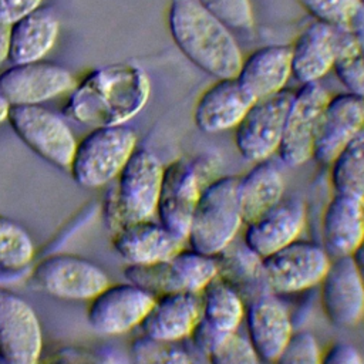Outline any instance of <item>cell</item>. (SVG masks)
<instances>
[{
  "instance_id": "obj_1",
  "label": "cell",
  "mask_w": 364,
  "mask_h": 364,
  "mask_svg": "<svg viewBox=\"0 0 364 364\" xmlns=\"http://www.w3.org/2000/svg\"><path fill=\"white\" fill-rule=\"evenodd\" d=\"M149 78L129 63H115L88 73L64 107L71 119L90 125H118L134 118L149 98Z\"/></svg>"
},
{
  "instance_id": "obj_2",
  "label": "cell",
  "mask_w": 364,
  "mask_h": 364,
  "mask_svg": "<svg viewBox=\"0 0 364 364\" xmlns=\"http://www.w3.org/2000/svg\"><path fill=\"white\" fill-rule=\"evenodd\" d=\"M168 27L181 53L199 70L215 77H236L243 54L223 23L198 0H171Z\"/></svg>"
},
{
  "instance_id": "obj_3",
  "label": "cell",
  "mask_w": 364,
  "mask_h": 364,
  "mask_svg": "<svg viewBox=\"0 0 364 364\" xmlns=\"http://www.w3.org/2000/svg\"><path fill=\"white\" fill-rule=\"evenodd\" d=\"M162 172L164 165L154 152L145 148L132 152L104 198L102 215L111 233L156 213Z\"/></svg>"
},
{
  "instance_id": "obj_4",
  "label": "cell",
  "mask_w": 364,
  "mask_h": 364,
  "mask_svg": "<svg viewBox=\"0 0 364 364\" xmlns=\"http://www.w3.org/2000/svg\"><path fill=\"white\" fill-rule=\"evenodd\" d=\"M218 169L219 158L213 154L181 156L164 166L155 215L173 235L186 240L199 196L218 178Z\"/></svg>"
},
{
  "instance_id": "obj_5",
  "label": "cell",
  "mask_w": 364,
  "mask_h": 364,
  "mask_svg": "<svg viewBox=\"0 0 364 364\" xmlns=\"http://www.w3.org/2000/svg\"><path fill=\"white\" fill-rule=\"evenodd\" d=\"M237 185L239 176L225 175L202 191L186 235L191 249L215 256L235 240L243 226Z\"/></svg>"
},
{
  "instance_id": "obj_6",
  "label": "cell",
  "mask_w": 364,
  "mask_h": 364,
  "mask_svg": "<svg viewBox=\"0 0 364 364\" xmlns=\"http://www.w3.org/2000/svg\"><path fill=\"white\" fill-rule=\"evenodd\" d=\"M136 132L124 124L94 127L77 142L70 173L77 185L98 188L115 179L136 149Z\"/></svg>"
},
{
  "instance_id": "obj_7",
  "label": "cell",
  "mask_w": 364,
  "mask_h": 364,
  "mask_svg": "<svg viewBox=\"0 0 364 364\" xmlns=\"http://www.w3.org/2000/svg\"><path fill=\"white\" fill-rule=\"evenodd\" d=\"M124 276L127 282L142 287L155 297L175 291L200 293L216 277V263L213 256L185 246L165 260L128 264L124 269Z\"/></svg>"
},
{
  "instance_id": "obj_8",
  "label": "cell",
  "mask_w": 364,
  "mask_h": 364,
  "mask_svg": "<svg viewBox=\"0 0 364 364\" xmlns=\"http://www.w3.org/2000/svg\"><path fill=\"white\" fill-rule=\"evenodd\" d=\"M7 119L16 135L41 159L68 171L75 138L67 122L41 104L10 105Z\"/></svg>"
},
{
  "instance_id": "obj_9",
  "label": "cell",
  "mask_w": 364,
  "mask_h": 364,
  "mask_svg": "<svg viewBox=\"0 0 364 364\" xmlns=\"http://www.w3.org/2000/svg\"><path fill=\"white\" fill-rule=\"evenodd\" d=\"M294 91L284 87L252 102L235 127V145L245 159L259 162L277 152Z\"/></svg>"
},
{
  "instance_id": "obj_10",
  "label": "cell",
  "mask_w": 364,
  "mask_h": 364,
  "mask_svg": "<svg viewBox=\"0 0 364 364\" xmlns=\"http://www.w3.org/2000/svg\"><path fill=\"white\" fill-rule=\"evenodd\" d=\"M330 262L331 257L321 245L300 239L262 257L267 287L276 296L320 284Z\"/></svg>"
},
{
  "instance_id": "obj_11",
  "label": "cell",
  "mask_w": 364,
  "mask_h": 364,
  "mask_svg": "<svg viewBox=\"0 0 364 364\" xmlns=\"http://www.w3.org/2000/svg\"><path fill=\"white\" fill-rule=\"evenodd\" d=\"M200 297V317L191 336L183 340L192 361L193 354H199L208 361L215 346L239 328L246 310L242 297L219 277H213L202 289Z\"/></svg>"
},
{
  "instance_id": "obj_12",
  "label": "cell",
  "mask_w": 364,
  "mask_h": 364,
  "mask_svg": "<svg viewBox=\"0 0 364 364\" xmlns=\"http://www.w3.org/2000/svg\"><path fill=\"white\" fill-rule=\"evenodd\" d=\"M328 98L318 81L301 84L294 91L276 152L286 166L296 168L313 159L318 124Z\"/></svg>"
},
{
  "instance_id": "obj_13",
  "label": "cell",
  "mask_w": 364,
  "mask_h": 364,
  "mask_svg": "<svg viewBox=\"0 0 364 364\" xmlns=\"http://www.w3.org/2000/svg\"><path fill=\"white\" fill-rule=\"evenodd\" d=\"M33 279L48 294L60 299H92L109 284L105 272L91 260L71 253H54L41 259Z\"/></svg>"
},
{
  "instance_id": "obj_14",
  "label": "cell",
  "mask_w": 364,
  "mask_h": 364,
  "mask_svg": "<svg viewBox=\"0 0 364 364\" xmlns=\"http://www.w3.org/2000/svg\"><path fill=\"white\" fill-rule=\"evenodd\" d=\"M43 348L34 309L17 293L0 287V358L11 364H34Z\"/></svg>"
},
{
  "instance_id": "obj_15",
  "label": "cell",
  "mask_w": 364,
  "mask_h": 364,
  "mask_svg": "<svg viewBox=\"0 0 364 364\" xmlns=\"http://www.w3.org/2000/svg\"><path fill=\"white\" fill-rule=\"evenodd\" d=\"M154 300V294L131 282L108 284L91 299L87 320L98 334H122L139 326Z\"/></svg>"
},
{
  "instance_id": "obj_16",
  "label": "cell",
  "mask_w": 364,
  "mask_h": 364,
  "mask_svg": "<svg viewBox=\"0 0 364 364\" xmlns=\"http://www.w3.org/2000/svg\"><path fill=\"white\" fill-rule=\"evenodd\" d=\"M73 88L71 73L53 61L11 64L0 74V95L9 105L41 104Z\"/></svg>"
},
{
  "instance_id": "obj_17",
  "label": "cell",
  "mask_w": 364,
  "mask_h": 364,
  "mask_svg": "<svg viewBox=\"0 0 364 364\" xmlns=\"http://www.w3.org/2000/svg\"><path fill=\"white\" fill-rule=\"evenodd\" d=\"M320 286L321 307L333 326L350 328L364 318V283L353 256L331 259Z\"/></svg>"
},
{
  "instance_id": "obj_18",
  "label": "cell",
  "mask_w": 364,
  "mask_h": 364,
  "mask_svg": "<svg viewBox=\"0 0 364 364\" xmlns=\"http://www.w3.org/2000/svg\"><path fill=\"white\" fill-rule=\"evenodd\" d=\"M364 131V97L343 92L328 98L318 124L313 159L330 165L334 156Z\"/></svg>"
},
{
  "instance_id": "obj_19",
  "label": "cell",
  "mask_w": 364,
  "mask_h": 364,
  "mask_svg": "<svg viewBox=\"0 0 364 364\" xmlns=\"http://www.w3.org/2000/svg\"><path fill=\"white\" fill-rule=\"evenodd\" d=\"M247 337L260 363H276L293 333L286 306L274 293H264L246 304Z\"/></svg>"
},
{
  "instance_id": "obj_20",
  "label": "cell",
  "mask_w": 364,
  "mask_h": 364,
  "mask_svg": "<svg viewBox=\"0 0 364 364\" xmlns=\"http://www.w3.org/2000/svg\"><path fill=\"white\" fill-rule=\"evenodd\" d=\"M253 101L236 77L216 78L195 104V125L206 134L235 128Z\"/></svg>"
},
{
  "instance_id": "obj_21",
  "label": "cell",
  "mask_w": 364,
  "mask_h": 364,
  "mask_svg": "<svg viewBox=\"0 0 364 364\" xmlns=\"http://www.w3.org/2000/svg\"><path fill=\"white\" fill-rule=\"evenodd\" d=\"M306 225V206L297 199H282L259 219L245 225V245L260 257L299 239Z\"/></svg>"
},
{
  "instance_id": "obj_22",
  "label": "cell",
  "mask_w": 364,
  "mask_h": 364,
  "mask_svg": "<svg viewBox=\"0 0 364 364\" xmlns=\"http://www.w3.org/2000/svg\"><path fill=\"white\" fill-rule=\"evenodd\" d=\"M202 309L200 293L175 291L156 296L139 323L142 334L165 341H182L195 328Z\"/></svg>"
},
{
  "instance_id": "obj_23",
  "label": "cell",
  "mask_w": 364,
  "mask_h": 364,
  "mask_svg": "<svg viewBox=\"0 0 364 364\" xmlns=\"http://www.w3.org/2000/svg\"><path fill=\"white\" fill-rule=\"evenodd\" d=\"M186 246L161 222L144 219L128 223L112 233V247L128 264H144L172 257Z\"/></svg>"
},
{
  "instance_id": "obj_24",
  "label": "cell",
  "mask_w": 364,
  "mask_h": 364,
  "mask_svg": "<svg viewBox=\"0 0 364 364\" xmlns=\"http://www.w3.org/2000/svg\"><path fill=\"white\" fill-rule=\"evenodd\" d=\"M321 239L331 259L353 256L364 243L363 199L334 192L323 213Z\"/></svg>"
},
{
  "instance_id": "obj_25",
  "label": "cell",
  "mask_w": 364,
  "mask_h": 364,
  "mask_svg": "<svg viewBox=\"0 0 364 364\" xmlns=\"http://www.w3.org/2000/svg\"><path fill=\"white\" fill-rule=\"evenodd\" d=\"M338 28L314 21L309 24L290 46L291 77L300 84L314 82L330 70L337 54Z\"/></svg>"
},
{
  "instance_id": "obj_26",
  "label": "cell",
  "mask_w": 364,
  "mask_h": 364,
  "mask_svg": "<svg viewBox=\"0 0 364 364\" xmlns=\"http://www.w3.org/2000/svg\"><path fill=\"white\" fill-rule=\"evenodd\" d=\"M291 77V50L289 44H270L252 51L236 78L255 98L267 97L286 87Z\"/></svg>"
},
{
  "instance_id": "obj_27",
  "label": "cell",
  "mask_w": 364,
  "mask_h": 364,
  "mask_svg": "<svg viewBox=\"0 0 364 364\" xmlns=\"http://www.w3.org/2000/svg\"><path fill=\"white\" fill-rule=\"evenodd\" d=\"M216 277L230 286L247 304L253 299L269 293L262 257L250 250L245 242L228 245L213 256ZM272 293V291H270Z\"/></svg>"
},
{
  "instance_id": "obj_28",
  "label": "cell",
  "mask_w": 364,
  "mask_h": 364,
  "mask_svg": "<svg viewBox=\"0 0 364 364\" xmlns=\"http://www.w3.org/2000/svg\"><path fill=\"white\" fill-rule=\"evenodd\" d=\"M58 21L48 9L30 11L11 23L7 60L21 64L43 60L57 40Z\"/></svg>"
},
{
  "instance_id": "obj_29",
  "label": "cell",
  "mask_w": 364,
  "mask_h": 364,
  "mask_svg": "<svg viewBox=\"0 0 364 364\" xmlns=\"http://www.w3.org/2000/svg\"><path fill=\"white\" fill-rule=\"evenodd\" d=\"M243 176H239L237 193L243 225H247L270 209H273L284 195V179L279 168L264 159Z\"/></svg>"
},
{
  "instance_id": "obj_30",
  "label": "cell",
  "mask_w": 364,
  "mask_h": 364,
  "mask_svg": "<svg viewBox=\"0 0 364 364\" xmlns=\"http://www.w3.org/2000/svg\"><path fill=\"white\" fill-rule=\"evenodd\" d=\"M338 41L333 70L348 92L364 97V28L337 27Z\"/></svg>"
},
{
  "instance_id": "obj_31",
  "label": "cell",
  "mask_w": 364,
  "mask_h": 364,
  "mask_svg": "<svg viewBox=\"0 0 364 364\" xmlns=\"http://www.w3.org/2000/svg\"><path fill=\"white\" fill-rule=\"evenodd\" d=\"M330 183L336 193L364 199V131L330 162Z\"/></svg>"
},
{
  "instance_id": "obj_32",
  "label": "cell",
  "mask_w": 364,
  "mask_h": 364,
  "mask_svg": "<svg viewBox=\"0 0 364 364\" xmlns=\"http://www.w3.org/2000/svg\"><path fill=\"white\" fill-rule=\"evenodd\" d=\"M34 255V245L27 230L16 220L0 215V266L17 270Z\"/></svg>"
},
{
  "instance_id": "obj_33",
  "label": "cell",
  "mask_w": 364,
  "mask_h": 364,
  "mask_svg": "<svg viewBox=\"0 0 364 364\" xmlns=\"http://www.w3.org/2000/svg\"><path fill=\"white\" fill-rule=\"evenodd\" d=\"M131 355L136 363H191V354L182 341L156 340L142 334L131 344Z\"/></svg>"
},
{
  "instance_id": "obj_34",
  "label": "cell",
  "mask_w": 364,
  "mask_h": 364,
  "mask_svg": "<svg viewBox=\"0 0 364 364\" xmlns=\"http://www.w3.org/2000/svg\"><path fill=\"white\" fill-rule=\"evenodd\" d=\"M314 20L333 27H350L355 23L361 0H296Z\"/></svg>"
},
{
  "instance_id": "obj_35",
  "label": "cell",
  "mask_w": 364,
  "mask_h": 364,
  "mask_svg": "<svg viewBox=\"0 0 364 364\" xmlns=\"http://www.w3.org/2000/svg\"><path fill=\"white\" fill-rule=\"evenodd\" d=\"M213 17L230 30H250L255 26L250 0H198Z\"/></svg>"
},
{
  "instance_id": "obj_36",
  "label": "cell",
  "mask_w": 364,
  "mask_h": 364,
  "mask_svg": "<svg viewBox=\"0 0 364 364\" xmlns=\"http://www.w3.org/2000/svg\"><path fill=\"white\" fill-rule=\"evenodd\" d=\"M208 361L213 364H255L260 363L249 337L236 331L225 336L209 353Z\"/></svg>"
},
{
  "instance_id": "obj_37",
  "label": "cell",
  "mask_w": 364,
  "mask_h": 364,
  "mask_svg": "<svg viewBox=\"0 0 364 364\" xmlns=\"http://www.w3.org/2000/svg\"><path fill=\"white\" fill-rule=\"evenodd\" d=\"M276 363L280 364H320L321 350L316 337L309 331H293Z\"/></svg>"
},
{
  "instance_id": "obj_38",
  "label": "cell",
  "mask_w": 364,
  "mask_h": 364,
  "mask_svg": "<svg viewBox=\"0 0 364 364\" xmlns=\"http://www.w3.org/2000/svg\"><path fill=\"white\" fill-rule=\"evenodd\" d=\"M321 363L326 364H360L363 363L360 351L350 343L338 341L331 344L324 354H321Z\"/></svg>"
},
{
  "instance_id": "obj_39",
  "label": "cell",
  "mask_w": 364,
  "mask_h": 364,
  "mask_svg": "<svg viewBox=\"0 0 364 364\" xmlns=\"http://www.w3.org/2000/svg\"><path fill=\"white\" fill-rule=\"evenodd\" d=\"M41 0H0V18L14 23L40 6Z\"/></svg>"
},
{
  "instance_id": "obj_40",
  "label": "cell",
  "mask_w": 364,
  "mask_h": 364,
  "mask_svg": "<svg viewBox=\"0 0 364 364\" xmlns=\"http://www.w3.org/2000/svg\"><path fill=\"white\" fill-rule=\"evenodd\" d=\"M11 24L0 18V65L7 60Z\"/></svg>"
},
{
  "instance_id": "obj_41",
  "label": "cell",
  "mask_w": 364,
  "mask_h": 364,
  "mask_svg": "<svg viewBox=\"0 0 364 364\" xmlns=\"http://www.w3.org/2000/svg\"><path fill=\"white\" fill-rule=\"evenodd\" d=\"M353 260H354V263L357 266V270L360 273V277L364 283V243L353 253Z\"/></svg>"
},
{
  "instance_id": "obj_42",
  "label": "cell",
  "mask_w": 364,
  "mask_h": 364,
  "mask_svg": "<svg viewBox=\"0 0 364 364\" xmlns=\"http://www.w3.org/2000/svg\"><path fill=\"white\" fill-rule=\"evenodd\" d=\"M9 102L0 95V122H3L4 119H7V114H9Z\"/></svg>"
},
{
  "instance_id": "obj_43",
  "label": "cell",
  "mask_w": 364,
  "mask_h": 364,
  "mask_svg": "<svg viewBox=\"0 0 364 364\" xmlns=\"http://www.w3.org/2000/svg\"><path fill=\"white\" fill-rule=\"evenodd\" d=\"M361 3H363V4H364V0H361Z\"/></svg>"
},
{
  "instance_id": "obj_44",
  "label": "cell",
  "mask_w": 364,
  "mask_h": 364,
  "mask_svg": "<svg viewBox=\"0 0 364 364\" xmlns=\"http://www.w3.org/2000/svg\"><path fill=\"white\" fill-rule=\"evenodd\" d=\"M363 202H364V199H363Z\"/></svg>"
}]
</instances>
